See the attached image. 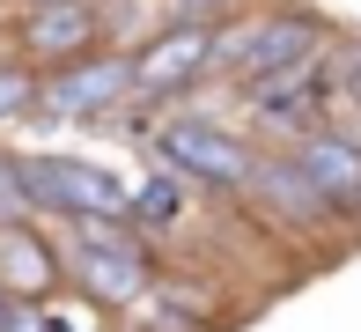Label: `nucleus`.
I'll use <instances>...</instances> for the list:
<instances>
[{
  "instance_id": "obj_1",
  "label": "nucleus",
  "mask_w": 361,
  "mask_h": 332,
  "mask_svg": "<svg viewBox=\"0 0 361 332\" xmlns=\"http://www.w3.org/2000/svg\"><path fill=\"white\" fill-rule=\"evenodd\" d=\"M310 59H324V23L317 15H295V8H273V15H251V23H221L214 74H228L236 89H251V81L310 66Z\"/></svg>"
},
{
  "instance_id": "obj_2",
  "label": "nucleus",
  "mask_w": 361,
  "mask_h": 332,
  "mask_svg": "<svg viewBox=\"0 0 361 332\" xmlns=\"http://www.w3.org/2000/svg\"><path fill=\"white\" fill-rule=\"evenodd\" d=\"M23 185L37 214H67V222H133V192L111 170L81 155H23Z\"/></svg>"
},
{
  "instance_id": "obj_3",
  "label": "nucleus",
  "mask_w": 361,
  "mask_h": 332,
  "mask_svg": "<svg viewBox=\"0 0 361 332\" xmlns=\"http://www.w3.org/2000/svg\"><path fill=\"white\" fill-rule=\"evenodd\" d=\"M155 155L170 177H200V185H221V192H251L258 162H266L251 141H236L214 119H170L155 133Z\"/></svg>"
},
{
  "instance_id": "obj_4",
  "label": "nucleus",
  "mask_w": 361,
  "mask_h": 332,
  "mask_svg": "<svg viewBox=\"0 0 361 332\" xmlns=\"http://www.w3.org/2000/svg\"><path fill=\"white\" fill-rule=\"evenodd\" d=\"M140 81H133V59L126 52H96V59H74L44 81V111L52 119H104V111L133 104Z\"/></svg>"
},
{
  "instance_id": "obj_5",
  "label": "nucleus",
  "mask_w": 361,
  "mask_h": 332,
  "mask_svg": "<svg viewBox=\"0 0 361 332\" xmlns=\"http://www.w3.org/2000/svg\"><path fill=\"white\" fill-rule=\"evenodd\" d=\"M214 52H221V30L170 23L162 37H147L133 52V81H140V96H177V89H192L200 74H214Z\"/></svg>"
},
{
  "instance_id": "obj_6",
  "label": "nucleus",
  "mask_w": 361,
  "mask_h": 332,
  "mask_svg": "<svg viewBox=\"0 0 361 332\" xmlns=\"http://www.w3.org/2000/svg\"><path fill=\"white\" fill-rule=\"evenodd\" d=\"M295 162H302V177L317 185V199L332 214L361 207V133L354 126H317L302 148H295Z\"/></svg>"
},
{
  "instance_id": "obj_7",
  "label": "nucleus",
  "mask_w": 361,
  "mask_h": 332,
  "mask_svg": "<svg viewBox=\"0 0 361 332\" xmlns=\"http://www.w3.org/2000/svg\"><path fill=\"white\" fill-rule=\"evenodd\" d=\"M96 37H104L96 0H67V8H30V15H23V52L44 59V66L96 59Z\"/></svg>"
},
{
  "instance_id": "obj_8",
  "label": "nucleus",
  "mask_w": 361,
  "mask_h": 332,
  "mask_svg": "<svg viewBox=\"0 0 361 332\" xmlns=\"http://www.w3.org/2000/svg\"><path fill=\"white\" fill-rule=\"evenodd\" d=\"M52 280H59V259H52V244L37 237V229H0V288L15 295V303H44L52 295Z\"/></svg>"
},
{
  "instance_id": "obj_9",
  "label": "nucleus",
  "mask_w": 361,
  "mask_h": 332,
  "mask_svg": "<svg viewBox=\"0 0 361 332\" xmlns=\"http://www.w3.org/2000/svg\"><path fill=\"white\" fill-rule=\"evenodd\" d=\"M251 192L266 199L281 222H295V229H317L324 214H332V207L317 199V185L302 177V162H295V155H266V162H258V177H251Z\"/></svg>"
},
{
  "instance_id": "obj_10",
  "label": "nucleus",
  "mask_w": 361,
  "mask_h": 332,
  "mask_svg": "<svg viewBox=\"0 0 361 332\" xmlns=\"http://www.w3.org/2000/svg\"><path fill=\"white\" fill-rule=\"evenodd\" d=\"M74 280L89 303H147V259H126V251H81L74 244Z\"/></svg>"
},
{
  "instance_id": "obj_11",
  "label": "nucleus",
  "mask_w": 361,
  "mask_h": 332,
  "mask_svg": "<svg viewBox=\"0 0 361 332\" xmlns=\"http://www.w3.org/2000/svg\"><path fill=\"white\" fill-rule=\"evenodd\" d=\"M133 222L140 229H177V222H185V185H177L170 170L147 177V185H133Z\"/></svg>"
},
{
  "instance_id": "obj_12",
  "label": "nucleus",
  "mask_w": 361,
  "mask_h": 332,
  "mask_svg": "<svg viewBox=\"0 0 361 332\" xmlns=\"http://www.w3.org/2000/svg\"><path fill=\"white\" fill-rule=\"evenodd\" d=\"M74 244H81V251H126V259H147V244H140L133 222H74Z\"/></svg>"
},
{
  "instance_id": "obj_13",
  "label": "nucleus",
  "mask_w": 361,
  "mask_h": 332,
  "mask_svg": "<svg viewBox=\"0 0 361 332\" xmlns=\"http://www.w3.org/2000/svg\"><path fill=\"white\" fill-rule=\"evenodd\" d=\"M30 185H23V155H0V229H23L30 222Z\"/></svg>"
},
{
  "instance_id": "obj_14",
  "label": "nucleus",
  "mask_w": 361,
  "mask_h": 332,
  "mask_svg": "<svg viewBox=\"0 0 361 332\" xmlns=\"http://www.w3.org/2000/svg\"><path fill=\"white\" fill-rule=\"evenodd\" d=\"M30 96H44L37 74H30V66H0V119H23Z\"/></svg>"
},
{
  "instance_id": "obj_15",
  "label": "nucleus",
  "mask_w": 361,
  "mask_h": 332,
  "mask_svg": "<svg viewBox=\"0 0 361 332\" xmlns=\"http://www.w3.org/2000/svg\"><path fill=\"white\" fill-rule=\"evenodd\" d=\"M339 104L361 111V52H347V74H339Z\"/></svg>"
},
{
  "instance_id": "obj_16",
  "label": "nucleus",
  "mask_w": 361,
  "mask_h": 332,
  "mask_svg": "<svg viewBox=\"0 0 361 332\" xmlns=\"http://www.w3.org/2000/svg\"><path fill=\"white\" fill-rule=\"evenodd\" d=\"M8 310H15V295H8V288H0V325H8Z\"/></svg>"
},
{
  "instance_id": "obj_17",
  "label": "nucleus",
  "mask_w": 361,
  "mask_h": 332,
  "mask_svg": "<svg viewBox=\"0 0 361 332\" xmlns=\"http://www.w3.org/2000/svg\"><path fill=\"white\" fill-rule=\"evenodd\" d=\"M30 8H67V0H30Z\"/></svg>"
}]
</instances>
